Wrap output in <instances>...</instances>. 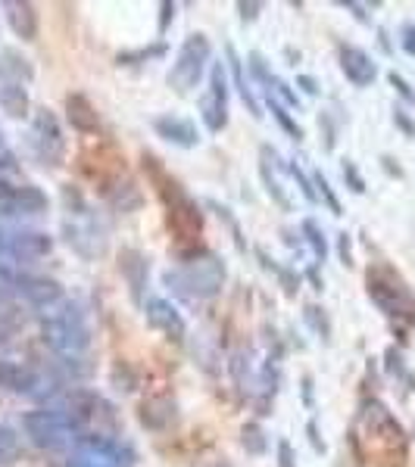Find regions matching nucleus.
<instances>
[{
  "instance_id": "f257e3e1",
  "label": "nucleus",
  "mask_w": 415,
  "mask_h": 467,
  "mask_svg": "<svg viewBox=\"0 0 415 467\" xmlns=\"http://www.w3.org/2000/svg\"><path fill=\"white\" fill-rule=\"evenodd\" d=\"M181 265L166 268L163 287L172 290V296L188 302H207L222 293L228 268L225 259L209 250H179Z\"/></svg>"
},
{
  "instance_id": "f03ea898",
  "label": "nucleus",
  "mask_w": 415,
  "mask_h": 467,
  "mask_svg": "<svg viewBox=\"0 0 415 467\" xmlns=\"http://www.w3.org/2000/svg\"><path fill=\"white\" fill-rule=\"evenodd\" d=\"M41 339L60 358H82L91 346V328L84 309L72 300H63L60 306L41 318Z\"/></svg>"
},
{
  "instance_id": "7ed1b4c3",
  "label": "nucleus",
  "mask_w": 415,
  "mask_h": 467,
  "mask_svg": "<svg viewBox=\"0 0 415 467\" xmlns=\"http://www.w3.org/2000/svg\"><path fill=\"white\" fill-rule=\"evenodd\" d=\"M365 293H369V300L375 302L391 321H403V324L415 321V296L410 284L400 278V272H393L384 262L369 265V272H365Z\"/></svg>"
},
{
  "instance_id": "20e7f679",
  "label": "nucleus",
  "mask_w": 415,
  "mask_h": 467,
  "mask_svg": "<svg viewBox=\"0 0 415 467\" xmlns=\"http://www.w3.org/2000/svg\"><path fill=\"white\" fill-rule=\"evenodd\" d=\"M28 153L32 159L38 162L41 168L47 172H56V168L66 166V156H69V144H66V134H63V125L56 119L53 110L41 106V110L32 112V125H28Z\"/></svg>"
},
{
  "instance_id": "39448f33",
  "label": "nucleus",
  "mask_w": 415,
  "mask_h": 467,
  "mask_svg": "<svg viewBox=\"0 0 415 467\" xmlns=\"http://www.w3.org/2000/svg\"><path fill=\"white\" fill-rule=\"evenodd\" d=\"M23 430H25V440L41 452H66V449H72L75 440H79L75 424L69 421V415L60 412L56 405L25 412Z\"/></svg>"
},
{
  "instance_id": "423d86ee",
  "label": "nucleus",
  "mask_w": 415,
  "mask_h": 467,
  "mask_svg": "<svg viewBox=\"0 0 415 467\" xmlns=\"http://www.w3.org/2000/svg\"><path fill=\"white\" fill-rule=\"evenodd\" d=\"M209 66H213V44H209V38L203 32L188 34L166 75L169 88H175V94L188 97L200 84V78Z\"/></svg>"
},
{
  "instance_id": "0eeeda50",
  "label": "nucleus",
  "mask_w": 415,
  "mask_h": 467,
  "mask_svg": "<svg viewBox=\"0 0 415 467\" xmlns=\"http://www.w3.org/2000/svg\"><path fill=\"white\" fill-rule=\"evenodd\" d=\"M197 112H200L207 131L219 134L228 129V75H225V62H213L209 66V84L197 100Z\"/></svg>"
},
{
  "instance_id": "6e6552de",
  "label": "nucleus",
  "mask_w": 415,
  "mask_h": 467,
  "mask_svg": "<svg viewBox=\"0 0 415 467\" xmlns=\"http://www.w3.org/2000/svg\"><path fill=\"white\" fill-rule=\"evenodd\" d=\"M75 455H84L91 458V462L107 464V467L135 464V449L119 440V436H107V434H79V440H75Z\"/></svg>"
},
{
  "instance_id": "1a4fd4ad",
  "label": "nucleus",
  "mask_w": 415,
  "mask_h": 467,
  "mask_svg": "<svg viewBox=\"0 0 415 467\" xmlns=\"http://www.w3.org/2000/svg\"><path fill=\"white\" fill-rule=\"evenodd\" d=\"M360 424L365 427V434H369L372 440L388 445V449H403V445H406L403 427H400V421L391 415V408L384 405V402L365 399L362 408H360Z\"/></svg>"
},
{
  "instance_id": "9d476101",
  "label": "nucleus",
  "mask_w": 415,
  "mask_h": 467,
  "mask_svg": "<svg viewBox=\"0 0 415 467\" xmlns=\"http://www.w3.org/2000/svg\"><path fill=\"white\" fill-rule=\"evenodd\" d=\"M44 386H60L53 384V377H44L41 371L19 362H10V358H0V389L16 396H28V399H44Z\"/></svg>"
},
{
  "instance_id": "9b49d317",
  "label": "nucleus",
  "mask_w": 415,
  "mask_h": 467,
  "mask_svg": "<svg viewBox=\"0 0 415 467\" xmlns=\"http://www.w3.org/2000/svg\"><path fill=\"white\" fill-rule=\"evenodd\" d=\"M13 293L23 296L32 309H44L51 311L60 306L63 300H66V293H63V284L53 278H47V274H23L16 272V281H13Z\"/></svg>"
},
{
  "instance_id": "f8f14e48",
  "label": "nucleus",
  "mask_w": 415,
  "mask_h": 467,
  "mask_svg": "<svg viewBox=\"0 0 415 467\" xmlns=\"http://www.w3.org/2000/svg\"><path fill=\"white\" fill-rule=\"evenodd\" d=\"M63 234L82 259H97L107 253V228L94 215H82V222H63Z\"/></svg>"
},
{
  "instance_id": "ddd939ff",
  "label": "nucleus",
  "mask_w": 415,
  "mask_h": 467,
  "mask_svg": "<svg viewBox=\"0 0 415 467\" xmlns=\"http://www.w3.org/2000/svg\"><path fill=\"white\" fill-rule=\"evenodd\" d=\"M119 274H122L125 287H129L131 302L144 309L147 281H150V259H147V253H140L138 246H122L119 250Z\"/></svg>"
},
{
  "instance_id": "4468645a",
  "label": "nucleus",
  "mask_w": 415,
  "mask_h": 467,
  "mask_svg": "<svg viewBox=\"0 0 415 467\" xmlns=\"http://www.w3.org/2000/svg\"><path fill=\"white\" fill-rule=\"evenodd\" d=\"M53 253V237L47 231H10V265H34Z\"/></svg>"
},
{
  "instance_id": "2eb2a0df",
  "label": "nucleus",
  "mask_w": 415,
  "mask_h": 467,
  "mask_svg": "<svg viewBox=\"0 0 415 467\" xmlns=\"http://www.w3.org/2000/svg\"><path fill=\"white\" fill-rule=\"evenodd\" d=\"M144 318L153 330L166 334L169 339H175V343H181V339L188 337L185 315H181V311L175 309L169 300H163V296H150V300L144 302Z\"/></svg>"
},
{
  "instance_id": "dca6fc26",
  "label": "nucleus",
  "mask_w": 415,
  "mask_h": 467,
  "mask_svg": "<svg viewBox=\"0 0 415 467\" xmlns=\"http://www.w3.org/2000/svg\"><path fill=\"white\" fill-rule=\"evenodd\" d=\"M337 62H341V72L353 88H372L378 78V62L372 60L362 47L356 44H341L337 47Z\"/></svg>"
},
{
  "instance_id": "f3484780",
  "label": "nucleus",
  "mask_w": 415,
  "mask_h": 467,
  "mask_svg": "<svg viewBox=\"0 0 415 467\" xmlns=\"http://www.w3.org/2000/svg\"><path fill=\"white\" fill-rule=\"evenodd\" d=\"M138 421H140V427L150 430V434H163V430H169L175 421H179V402H175V396H169V393L147 396L138 408Z\"/></svg>"
},
{
  "instance_id": "a211bd4d",
  "label": "nucleus",
  "mask_w": 415,
  "mask_h": 467,
  "mask_svg": "<svg viewBox=\"0 0 415 467\" xmlns=\"http://www.w3.org/2000/svg\"><path fill=\"white\" fill-rule=\"evenodd\" d=\"M150 125H153V131H157V138L169 140L172 147H181V150H194V147H200V129H197L191 119H181V116L166 112V116L153 119Z\"/></svg>"
},
{
  "instance_id": "6ab92c4d",
  "label": "nucleus",
  "mask_w": 415,
  "mask_h": 467,
  "mask_svg": "<svg viewBox=\"0 0 415 467\" xmlns=\"http://www.w3.org/2000/svg\"><path fill=\"white\" fill-rule=\"evenodd\" d=\"M272 168H287V166L281 162V153L275 150V147L263 144V147H259V181H263L269 200L275 203L281 212H291V196L285 194V187H281V181L275 178V172H272Z\"/></svg>"
},
{
  "instance_id": "aec40b11",
  "label": "nucleus",
  "mask_w": 415,
  "mask_h": 467,
  "mask_svg": "<svg viewBox=\"0 0 415 467\" xmlns=\"http://www.w3.org/2000/svg\"><path fill=\"white\" fill-rule=\"evenodd\" d=\"M0 10H4L6 25L13 28L16 38L23 41L38 38V10H34V4H28V0H4Z\"/></svg>"
},
{
  "instance_id": "412c9836",
  "label": "nucleus",
  "mask_w": 415,
  "mask_h": 467,
  "mask_svg": "<svg viewBox=\"0 0 415 467\" xmlns=\"http://www.w3.org/2000/svg\"><path fill=\"white\" fill-rule=\"evenodd\" d=\"M66 122L72 125L79 134H97L101 131V116H97V106L88 100L79 91H72V94H66Z\"/></svg>"
},
{
  "instance_id": "4be33fe9",
  "label": "nucleus",
  "mask_w": 415,
  "mask_h": 467,
  "mask_svg": "<svg viewBox=\"0 0 415 467\" xmlns=\"http://www.w3.org/2000/svg\"><path fill=\"white\" fill-rule=\"evenodd\" d=\"M225 66L231 69V78H235V88H237V94H241L244 106H247V112L259 122V119H263V106H259L256 94H253L250 78L244 75V60L237 56V51H235L231 44H225Z\"/></svg>"
},
{
  "instance_id": "5701e85b",
  "label": "nucleus",
  "mask_w": 415,
  "mask_h": 467,
  "mask_svg": "<svg viewBox=\"0 0 415 467\" xmlns=\"http://www.w3.org/2000/svg\"><path fill=\"white\" fill-rule=\"evenodd\" d=\"M103 196H107V203L116 212H122V215H129V212H138L144 206V194H140V187L131 178H116L112 184H107V190H103Z\"/></svg>"
},
{
  "instance_id": "b1692460",
  "label": "nucleus",
  "mask_w": 415,
  "mask_h": 467,
  "mask_svg": "<svg viewBox=\"0 0 415 467\" xmlns=\"http://www.w3.org/2000/svg\"><path fill=\"white\" fill-rule=\"evenodd\" d=\"M34 78V66L19 51H0V84H28Z\"/></svg>"
},
{
  "instance_id": "393cba45",
  "label": "nucleus",
  "mask_w": 415,
  "mask_h": 467,
  "mask_svg": "<svg viewBox=\"0 0 415 467\" xmlns=\"http://www.w3.org/2000/svg\"><path fill=\"white\" fill-rule=\"evenodd\" d=\"M0 112L6 119L32 116V97H28L25 84H0Z\"/></svg>"
},
{
  "instance_id": "a878e982",
  "label": "nucleus",
  "mask_w": 415,
  "mask_h": 467,
  "mask_svg": "<svg viewBox=\"0 0 415 467\" xmlns=\"http://www.w3.org/2000/svg\"><path fill=\"white\" fill-rule=\"evenodd\" d=\"M47 209H51V200H47V194L41 187H34V184L16 187V215L34 218V215H44Z\"/></svg>"
},
{
  "instance_id": "bb28decb",
  "label": "nucleus",
  "mask_w": 415,
  "mask_h": 467,
  "mask_svg": "<svg viewBox=\"0 0 415 467\" xmlns=\"http://www.w3.org/2000/svg\"><path fill=\"white\" fill-rule=\"evenodd\" d=\"M300 237H304L306 246L313 250L315 265H322V262L328 259V237L325 231H322V224L315 222V218H304V222H300Z\"/></svg>"
},
{
  "instance_id": "cd10ccee",
  "label": "nucleus",
  "mask_w": 415,
  "mask_h": 467,
  "mask_svg": "<svg viewBox=\"0 0 415 467\" xmlns=\"http://www.w3.org/2000/svg\"><path fill=\"white\" fill-rule=\"evenodd\" d=\"M241 449L247 452L250 458H263L265 452H269V436H265V430L259 427L256 421L241 427Z\"/></svg>"
},
{
  "instance_id": "c85d7f7f",
  "label": "nucleus",
  "mask_w": 415,
  "mask_h": 467,
  "mask_svg": "<svg viewBox=\"0 0 415 467\" xmlns=\"http://www.w3.org/2000/svg\"><path fill=\"white\" fill-rule=\"evenodd\" d=\"M169 47L166 41H157L153 47H138V51H122L116 56L119 66H140V62H150V60H159V56H166Z\"/></svg>"
},
{
  "instance_id": "c756f323",
  "label": "nucleus",
  "mask_w": 415,
  "mask_h": 467,
  "mask_svg": "<svg viewBox=\"0 0 415 467\" xmlns=\"http://www.w3.org/2000/svg\"><path fill=\"white\" fill-rule=\"evenodd\" d=\"M265 103H269V112H272V116H275V122L281 125V131H285L287 138L294 140V144H300V140H304L306 134H304V129H300V125H297V119H294L291 112H287L281 103L272 100V97H265Z\"/></svg>"
},
{
  "instance_id": "7c9ffc66",
  "label": "nucleus",
  "mask_w": 415,
  "mask_h": 467,
  "mask_svg": "<svg viewBox=\"0 0 415 467\" xmlns=\"http://www.w3.org/2000/svg\"><path fill=\"white\" fill-rule=\"evenodd\" d=\"M207 206L219 215V222L225 224V228L231 231V237H235V246L241 253H247V240H244V234H241V224H237V218L231 215V209L228 206H222V203H216V200H207Z\"/></svg>"
},
{
  "instance_id": "2f4dec72",
  "label": "nucleus",
  "mask_w": 415,
  "mask_h": 467,
  "mask_svg": "<svg viewBox=\"0 0 415 467\" xmlns=\"http://www.w3.org/2000/svg\"><path fill=\"white\" fill-rule=\"evenodd\" d=\"M265 91H269V97H272V100L281 103V106H285V110H297V112H300V97H297V91H294L287 81H281L278 75L272 78V81H269V88H265Z\"/></svg>"
},
{
  "instance_id": "473e14b6",
  "label": "nucleus",
  "mask_w": 415,
  "mask_h": 467,
  "mask_svg": "<svg viewBox=\"0 0 415 467\" xmlns=\"http://www.w3.org/2000/svg\"><path fill=\"white\" fill-rule=\"evenodd\" d=\"M247 78H250V81L265 84V88H269V81L275 75H272V66H269V60H265V53H259V51L247 53Z\"/></svg>"
},
{
  "instance_id": "72a5a7b5",
  "label": "nucleus",
  "mask_w": 415,
  "mask_h": 467,
  "mask_svg": "<svg viewBox=\"0 0 415 467\" xmlns=\"http://www.w3.org/2000/svg\"><path fill=\"white\" fill-rule=\"evenodd\" d=\"M313 184H315V194H319V203H325L328 212L341 218V215H343V206H341V200H337L334 187L328 184L325 175H322V172H313Z\"/></svg>"
},
{
  "instance_id": "f704fd0d",
  "label": "nucleus",
  "mask_w": 415,
  "mask_h": 467,
  "mask_svg": "<svg viewBox=\"0 0 415 467\" xmlns=\"http://www.w3.org/2000/svg\"><path fill=\"white\" fill-rule=\"evenodd\" d=\"M304 318H306V324L315 330V334L322 337V343H332V318L325 315V309H319V306H306L304 309Z\"/></svg>"
},
{
  "instance_id": "c9c22d12",
  "label": "nucleus",
  "mask_w": 415,
  "mask_h": 467,
  "mask_svg": "<svg viewBox=\"0 0 415 467\" xmlns=\"http://www.w3.org/2000/svg\"><path fill=\"white\" fill-rule=\"evenodd\" d=\"M110 380H112V386H116V389H122V393H131V389L138 386V371L129 362H122V358H119V362L112 365V371H110Z\"/></svg>"
},
{
  "instance_id": "e433bc0d",
  "label": "nucleus",
  "mask_w": 415,
  "mask_h": 467,
  "mask_svg": "<svg viewBox=\"0 0 415 467\" xmlns=\"http://www.w3.org/2000/svg\"><path fill=\"white\" fill-rule=\"evenodd\" d=\"M19 455V434L6 421H0V464H10Z\"/></svg>"
},
{
  "instance_id": "4c0bfd02",
  "label": "nucleus",
  "mask_w": 415,
  "mask_h": 467,
  "mask_svg": "<svg viewBox=\"0 0 415 467\" xmlns=\"http://www.w3.org/2000/svg\"><path fill=\"white\" fill-rule=\"evenodd\" d=\"M319 134H322V150L334 153V147H337V122L332 119V112H325V110L319 112Z\"/></svg>"
},
{
  "instance_id": "58836bf2",
  "label": "nucleus",
  "mask_w": 415,
  "mask_h": 467,
  "mask_svg": "<svg viewBox=\"0 0 415 467\" xmlns=\"http://www.w3.org/2000/svg\"><path fill=\"white\" fill-rule=\"evenodd\" d=\"M287 172H291V178L297 181V187H300V194H304V200L309 203V206H315V203H319V194H315V184H313V178H309V175L304 172V168L300 166H287Z\"/></svg>"
},
{
  "instance_id": "ea45409f",
  "label": "nucleus",
  "mask_w": 415,
  "mask_h": 467,
  "mask_svg": "<svg viewBox=\"0 0 415 467\" xmlns=\"http://www.w3.org/2000/svg\"><path fill=\"white\" fill-rule=\"evenodd\" d=\"M63 203H66V212H72V215H88V203H84L82 190L72 187V184H63Z\"/></svg>"
},
{
  "instance_id": "a19ab883",
  "label": "nucleus",
  "mask_w": 415,
  "mask_h": 467,
  "mask_svg": "<svg viewBox=\"0 0 415 467\" xmlns=\"http://www.w3.org/2000/svg\"><path fill=\"white\" fill-rule=\"evenodd\" d=\"M341 175H343V184H347L353 194H365V178H362L360 168H356L353 159H343L341 162Z\"/></svg>"
},
{
  "instance_id": "79ce46f5",
  "label": "nucleus",
  "mask_w": 415,
  "mask_h": 467,
  "mask_svg": "<svg viewBox=\"0 0 415 467\" xmlns=\"http://www.w3.org/2000/svg\"><path fill=\"white\" fill-rule=\"evenodd\" d=\"M0 215H16V187L6 178H0Z\"/></svg>"
},
{
  "instance_id": "37998d69",
  "label": "nucleus",
  "mask_w": 415,
  "mask_h": 467,
  "mask_svg": "<svg viewBox=\"0 0 415 467\" xmlns=\"http://www.w3.org/2000/svg\"><path fill=\"white\" fill-rule=\"evenodd\" d=\"M278 284H281V290H285V296H297V290H300V284H304V278H300L297 272H294V268H285L281 265L278 268Z\"/></svg>"
},
{
  "instance_id": "c03bdc74",
  "label": "nucleus",
  "mask_w": 415,
  "mask_h": 467,
  "mask_svg": "<svg viewBox=\"0 0 415 467\" xmlns=\"http://www.w3.org/2000/svg\"><path fill=\"white\" fill-rule=\"evenodd\" d=\"M275 467H297V452L287 440H278L275 445Z\"/></svg>"
},
{
  "instance_id": "a18cd8bd",
  "label": "nucleus",
  "mask_w": 415,
  "mask_h": 467,
  "mask_svg": "<svg viewBox=\"0 0 415 467\" xmlns=\"http://www.w3.org/2000/svg\"><path fill=\"white\" fill-rule=\"evenodd\" d=\"M337 259H341V265L353 268V240H350L347 231L337 234Z\"/></svg>"
},
{
  "instance_id": "49530a36",
  "label": "nucleus",
  "mask_w": 415,
  "mask_h": 467,
  "mask_svg": "<svg viewBox=\"0 0 415 467\" xmlns=\"http://www.w3.org/2000/svg\"><path fill=\"white\" fill-rule=\"evenodd\" d=\"M237 13H241V23L244 25H253L263 13V4L259 0H237Z\"/></svg>"
},
{
  "instance_id": "de8ad7c7",
  "label": "nucleus",
  "mask_w": 415,
  "mask_h": 467,
  "mask_svg": "<svg viewBox=\"0 0 415 467\" xmlns=\"http://www.w3.org/2000/svg\"><path fill=\"white\" fill-rule=\"evenodd\" d=\"M388 81H391V88L397 91V94L403 97L406 103H410V106H415V91H412V84L406 81L403 75H397V72H388Z\"/></svg>"
},
{
  "instance_id": "09e8293b",
  "label": "nucleus",
  "mask_w": 415,
  "mask_h": 467,
  "mask_svg": "<svg viewBox=\"0 0 415 467\" xmlns=\"http://www.w3.org/2000/svg\"><path fill=\"white\" fill-rule=\"evenodd\" d=\"M393 125H397L406 138H415V119L403 110V106H393Z\"/></svg>"
},
{
  "instance_id": "8fccbe9b",
  "label": "nucleus",
  "mask_w": 415,
  "mask_h": 467,
  "mask_svg": "<svg viewBox=\"0 0 415 467\" xmlns=\"http://www.w3.org/2000/svg\"><path fill=\"white\" fill-rule=\"evenodd\" d=\"M175 10H179V4H172V0H163V4H159V23H157L159 34H166L169 25L175 23Z\"/></svg>"
},
{
  "instance_id": "3c124183",
  "label": "nucleus",
  "mask_w": 415,
  "mask_h": 467,
  "mask_svg": "<svg viewBox=\"0 0 415 467\" xmlns=\"http://www.w3.org/2000/svg\"><path fill=\"white\" fill-rule=\"evenodd\" d=\"M384 367H388L391 374H397V377H406V365H403V356H400L397 346H391V349L384 352Z\"/></svg>"
},
{
  "instance_id": "603ef678",
  "label": "nucleus",
  "mask_w": 415,
  "mask_h": 467,
  "mask_svg": "<svg viewBox=\"0 0 415 467\" xmlns=\"http://www.w3.org/2000/svg\"><path fill=\"white\" fill-rule=\"evenodd\" d=\"M400 47L406 51V56H412L415 60V23L400 25Z\"/></svg>"
},
{
  "instance_id": "864d4df0",
  "label": "nucleus",
  "mask_w": 415,
  "mask_h": 467,
  "mask_svg": "<svg viewBox=\"0 0 415 467\" xmlns=\"http://www.w3.org/2000/svg\"><path fill=\"white\" fill-rule=\"evenodd\" d=\"M306 440H309V445H313V452H319V455H325L328 452V445H325V440H322V430L315 421H306Z\"/></svg>"
},
{
  "instance_id": "5fc2aeb1",
  "label": "nucleus",
  "mask_w": 415,
  "mask_h": 467,
  "mask_svg": "<svg viewBox=\"0 0 415 467\" xmlns=\"http://www.w3.org/2000/svg\"><path fill=\"white\" fill-rule=\"evenodd\" d=\"M297 88H304V94L315 97L322 91V84H319V78H315V75H297Z\"/></svg>"
},
{
  "instance_id": "6e6d98bb",
  "label": "nucleus",
  "mask_w": 415,
  "mask_h": 467,
  "mask_svg": "<svg viewBox=\"0 0 415 467\" xmlns=\"http://www.w3.org/2000/svg\"><path fill=\"white\" fill-rule=\"evenodd\" d=\"M304 278L309 281V284H313V290H315V293H322V290H325V281H322V274H319V265H315V262H313V265H309L306 272H304Z\"/></svg>"
},
{
  "instance_id": "4d7b16f0",
  "label": "nucleus",
  "mask_w": 415,
  "mask_h": 467,
  "mask_svg": "<svg viewBox=\"0 0 415 467\" xmlns=\"http://www.w3.org/2000/svg\"><path fill=\"white\" fill-rule=\"evenodd\" d=\"M341 6H343V10L353 13V16L360 19V23H369V13H365L369 6H365V4H356V0H341Z\"/></svg>"
},
{
  "instance_id": "13d9d810",
  "label": "nucleus",
  "mask_w": 415,
  "mask_h": 467,
  "mask_svg": "<svg viewBox=\"0 0 415 467\" xmlns=\"http://www.w3.org/2000/svg\"><path fill=\"white\" fill-rule=\"evenodd\" d=\"M253 253H256V259H259V265L265 268V272H272V274H278V262L275 259H269V253L263 250V246H253Z\"/></svg>"
},
{
  "instance_id": "bf43d9fd",
  "label": "nucleus",
  "mask_w": 415,
  "mask_h": 467,
  "mask_svg": "<svg viewBox=\"0 0 415 467\" xmlns=\"http://www.w3.org/2000/svg\"><path fill=\"white\" fill-rule=\"evenodd\" d=\"M0 265H10V231H0Z\"/></svg>"
},
{
  "instance_id": "052dcab7",
  "label": "nucleus",
  "mask_w": 415,
  "mask_h": 467,
  "mask_svg": "<svg viewBox=\"0 0 415 467\" xmlns=\"http://www.w3.org/2000/svg\"><path fill=\"white\" fill-rule=\"evenodd\" d=\"M300 393H304V405L313 408L315 399H313V377L309 374H304V380H300Z\"/></svg>"
},
{
  "instance_id": "680f3d73",
  "label": "nucleus",
  "mask_w": 415,
  "mask_h": 467,
  "mask_svg": "<svg viewBox=\"0 0 415 467\" xmlns=\"http://www.w3.org/2000/svg\"><path fill=\"white\" fill-rule=\"evenodd\" d=\"M381 166H384V172H388L391 178H403V168L397 166V159H393V156H381Z\"/></svg>"
},
{
  "instance_id": "e2e57ef3",
  "label": "nucleus",
  "mask_w": 415,
  "mask_h": 467,
  "mask_svg": "<svg viewBox=\"0 0 415 467\" xmlns=\"http://www.w3.org/2000/svg\"><path fill=\"white\" fill-rule=\"evenodd\" d=\"M66 467H107V464H97V462H91V458H84V455H72L66 462Z\"/></svg>"
},
{
  "instance_id": "0e129e2a",
  "label": "nucleus",
  "mask_w": 415,
  "mask_h": 467,
  "mask_svg": "<svg viewBox=\"0 0 415 467\" xmlns=\"http://www.w3.org/2000/svg\"><path fill=\"white\" fill-rule=\"evenodd\" d=\"M285 56L291 60V66H297L300 62V51H294V47H285Z\"/></svg>"
},
{
  "instance_id": "69168bd1",
  "label": "nucleus",
  "mask_w": 415,
  "mask_h": 467,
  "mask_svg": "<svg viewBox=\"0 0 415 467\" xmlns=\"http://www.w3.org/2000/svg\"><path fill=\"white\" fill-rule=\"evenodd\" d=\"M209 467H235V464H228V462H216V464H209Z\"/></svg>"
},
{
  "instance_id": "338daca9",
  "label": "nucleus",
  "mask_w": 415,
  "mask_h": 467,
  "mask_svg": "<svg viewBox=\"0 0 415 467\" xmlns=\"http://www.w3.org/2000/svg\"><path fill=\"white\" fill-rule=\"evenodd\" d=\"M0 147H6V144H4V134H0Z\"/></svg>"
}]
</instances>
